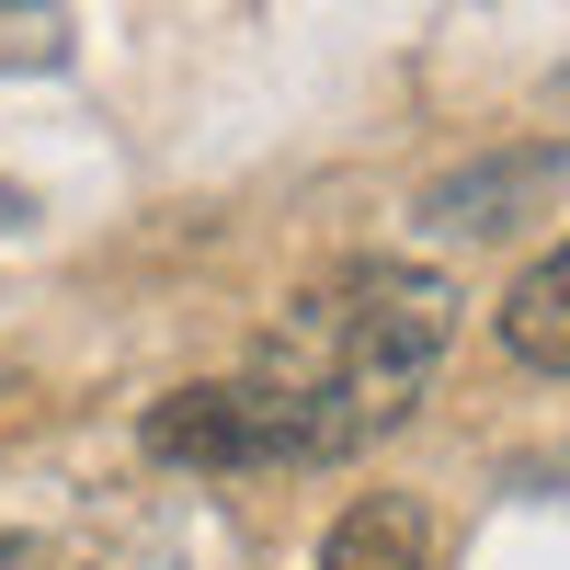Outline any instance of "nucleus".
I'll use <instances>...</instances> for the list:
<instances>
[{"label": "nucleus", "instance_id": "obj_1", "mask_svg": "<svg viewBox=\"0 0 570 570\" xmlns=\"http://www.w3.org/2000/svg\"><path fill=\"white\" fill-rule=\"evenodd\" d=\"M445 343H456V285L434 263L365 252V263L308 274L240 365L274 422V468H331V456H365L376 434H400L434 389Z\"/></svg>", "mask_w": 570, "mask_h": 570}, {"label": "nucleus", "instance_id": "obj_2", "mask_svg": "<svg viewBox=\"0 0 570 570\" xmlns=\"http://www.w3.org/2000/svg\"><path fill=\"white\" fill-rule=\"evenodd\" d=\"M137 445L160 468H206V480H240V468H274V422L252 400V376H195V389H171L149 422H137Z\"/></svg>", "mask_w": 570, "mask_h": 570}, {"label": "nucleus", "instance_id": "obj_3", "mask_svg": "<svg viewBox=\"0 0 570 570\" xmlns=\"http://www.w3.org/2000/svg\"><path fill=\"white\" fill-rule=\"evenodd\" d=\"M559 149H502V160H468V171H445L434 195H422V217L434 228H456V240H491V228H513L525 206H548L559 195Z\"/></svg>", "mask_w": 570, "mask_h": 570}, {"label": "nucleus", "instance_id": "obj_4", "mask_svg": "<svg viewBox=\"0 0 570 570\" xmlns=\"http://www.w3.org/2000/svg\"><path fill=\"white\" fill-rule=\"evenodd\" d=\"M320 570H434V525H422V502L365 491V502H343V513H331Z\"/></svg>", "mask_w": 570, "mask_h": 570}, {"label": "nucleus", "instance_id": "obj_5", "mask_svg": "<svg viewBox=\"0 0 570 570\" xmlns=\"http://www.w3.org/2000/svg\"><path fill=\"white\" fill-rule=\"evenodd\" d=\"M502 354L537 365V376H570V240L537 252L525 274L502 285Z\"/></svg>", "mask_w": 570, "mask_h": 570}]
</instances>
